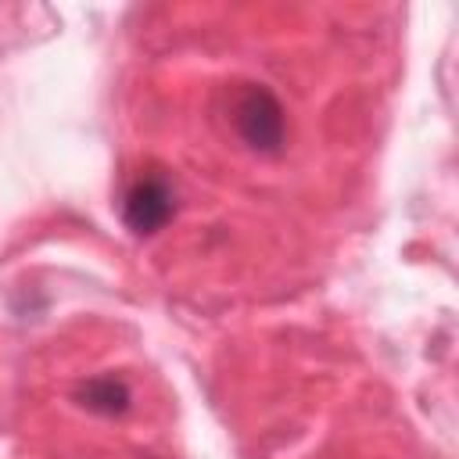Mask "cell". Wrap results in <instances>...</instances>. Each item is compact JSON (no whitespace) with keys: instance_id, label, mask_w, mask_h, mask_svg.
Listing matches in <instances>:
<instances>
[{"instance_id":"obj_1","label":"cell","mask_w":459,"mask_h":459,"mask_svg":"<svg viewBox=\"0 0 459 459\" xmlns=\"http://www.w3.org/2000/svg\"><path fill=\"white\" fill-rule=\"evenodd\" d=\"M233 126L237 136L255 154H280L287 143V115L280 97L262 82H244L233 97Z\"/></svg>"},{"instance_id":"obj_2","label":"cell","mask_w":459,"mask_h":459,"mask_svg":"<svg viewBox=\"0 0 459 459\" xmlns=\"http://www.w3.org/2000/svg\"><path fill=\"white\" fill-rule=\"evenodd\" d=\"M176 215V190L169 183L165 172L151 169V172H140L129 190H126V201H122V219L126 226L136 233V237H151L158 230H165V222Z\"/></svg>"},{"instance_id":"obj_3","label":"cell","mask_w":459,"mask_h":459,"mask_svg":"<svg viewBox=\"0 0 459 459\" xmlns=\"http://www.w3.org/2000/svg\"><path fill=\"white\" fill-rule=\"evenodd\" d=\"M75 402L86 412H97V416H122L133 405V391H129L126 380L104 373V377H90L86 384H79Z\"/></svg>"}]
</instances>
